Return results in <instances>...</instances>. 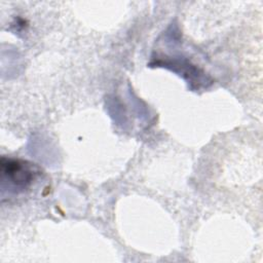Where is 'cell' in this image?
I'll list each match as a JSON object with an SVG mask.
<instances>
[{
    "instance_id": "cell-1",
    "label": "cell",
    "mask_w": 263,
    "mask_h": 263,
    "mask_svg": "<svg viewBox=\"0 0 263 263\" xmlns=\"http://www.w3.org/2000/svg\"><path fill=\"white\" fill-rule=\"evenodd\" d=\"M41 174L40 168L31 162L21 159H1V180L8 182V187L23 192L28 189Z\"/></svg>"
}]
</instances>
